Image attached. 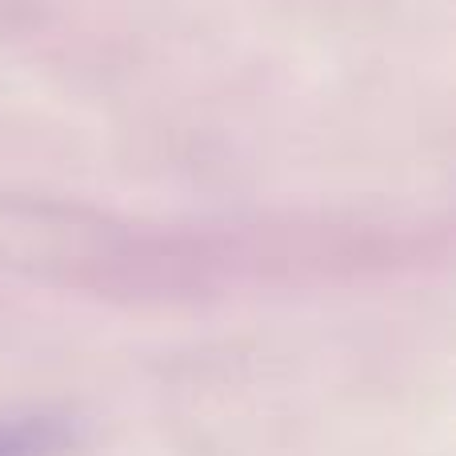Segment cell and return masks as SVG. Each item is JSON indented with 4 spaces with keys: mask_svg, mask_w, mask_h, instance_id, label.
Wrapping results in <instances>:
<instances>
[{
    "mask_svg": "<svg viewBox=\"0 0 456 456\" xmlns=\"http://www.w3.org/2000/svg\"><path fill=\"white\" fill-rule=\"evenodd\" d=\"M69 441L64 425L45 417L0 420V456H56Z\"/></svg>",
    "mask_w": 456,
    "mask_h": 456,
    "instance_id": "6da1fadb",
    "label": "cell"
}]
</instances>
